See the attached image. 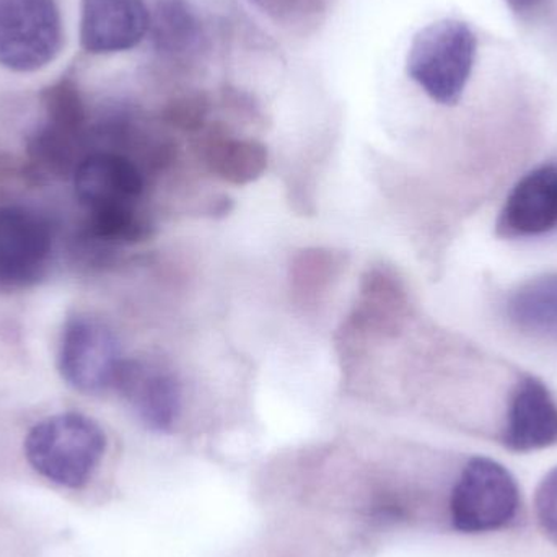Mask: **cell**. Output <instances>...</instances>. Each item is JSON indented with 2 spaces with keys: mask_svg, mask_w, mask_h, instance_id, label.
<instances>
[{
  "mask_svg": "<svg viewBox=\"0 0 557 557\" xmlns=\"http://www.w3.org/2000/svg\"><path fill=\"white\" fill-rule=\"evenodd\" d=\"M478 39L460 20L424 26L409 46L406 71L432 100L454 107L463 97L476 61Z\"/></svg>",
  "mask_w": 557,
  "mask_h": 557,
  "instance_id": "cell-2",
  "label": "cell"
},
{
  "mask_svg": "<svg viewBox=\"0 0 557 557\" xmlns=\"http://www.w3.org/2000/svg\"><path fill=\"white\" fill-rule=\"evenodd\" d=\"M504 441L516 451L540 450L557 444V401L542 380L529 375L517 383Z\"/></svg>",
  "mask_w": 557,
  "mask_h": 557,
  "instance_id": "cell-11",
  "label": "cell"
},
{
  "mask_svg": "<svg viewBox=\"0 0 557 557\" xmlns=\"http://www.w3.org/2000/svg\"><path fill=\"white\" fill-rule=\"evenodd\" d=\"M51 224L25 206L0 208V290L18 292L38 284L51 264Z\"/></svg>",
  "mask_w": 557,
  "mask_h": 557,
  "instance_id": "cell-6",
  "label": "cell"
},
{
  "mask_svg": "<svg viewBox=\"0 0 557 557\" xmlns=\"http://www.w3.org/2000/svg\"><path fill=\"white\" fill-rule=\"evenodd\" d=\"M344 267L343 257L323 248L301 251L292 264L290 281L295 295L305 301H313L324 294L331 281Z\"/></svg>",
  "mask_w": 557,
  "mask_h": 557,
  "instance_id": "cell-16",
  "label": "cell"
},
{
  "mask_svg": "<svg viewBox=\"0 0 557 557\" xmlns=\"http://www.w3.org/2000/svg\"><path fill=\"white\" fill-rule=\"evenodd\" d=\"M539 2L540 0H507L510 9L516 10V12H527V10L533 9Z\"/></svg>",
  "mask_w": 557,
  "mask_h": 557,
  "instance_id": "cell-19",
  "label": "cell"
},
{
  "mask_svg": "<svg viewBox=\"0 0 557 557\" xmlns=\"http://www.w3.org/2000/svg\"><path fill=\"white\" fill-rule=\"evenodd\" d=\"M144 186L139 166L121 153H90L75 166V196L88 219L140 211Z\"/></svg>",
  "mask_w": 557,
  "mask_h": 557,
  "instance_id": "cell-7",
  "label": "cell"
},
{
  "mask_svg": "<svg viewBox=\"0 0 557 557\" xmlns=\"http://www.w3.org/2000/svg\"><path fill=\"white\" fill-rule=\"evenodd\" d=\"M114 388L140 422L156 432H170L182 412V383L175 373L150 359L123 360Z\"/></svg>",
  "mask_w": 557,
  "mask_h": 557,
  "instance_id": "cell-8",
  "label": "cell"
},
{
  "mask_svg": "<svg viewBox=\"0 0 557 557\" xmlns=\"http://www.w3.org/2000/svg\"><path fill=\"white\" fill-rule=\"evenodd\" d=\"M104 450L103 429L78 412H64L38 422L25 441L26 460L33 470L71 490H78L90 481Z\"/></svg>",
  "mask_w": 557,
  "mask_h": 557,
  "instance_id": "cell-1",
  "label": "cell"
},
{
  "mask_svg": "<svg viewBox=\"0 0 557 557\" xmlns=\"http://www.w3.org/2000/svg\"><path fill=\"white\" fill-rule=\"evenodd\" d=\"M149 32L160 52L180 55L198 45L201 23L186 0H159L150 13Z\"/></svg>",
  "mask_w": 557,
  "mask_h": 557,
  "instance_id": "cell-15",
  "label": "cell"
},
{
  "mask_svg": "<svg viewBox=\"0 0 557 557\" xmlns=\"http://www.w3.org/2000/svg\"><path fill=\"white\" fill-rule=\"evenodd\" d=\"M202 157L218 178L237 186L257 182L264 175L270 163L263 144L251 139H235L224 134H212L205 140Z\"/></svg>",
  "mask_w": 557,
  "mask_h": 557,
  "instance_id": "cell-14",
  "label": "cell"
},
{
  "mask_svg": "<svg viewBox=\"0 0 557 557\" xmlns=\"http://www.w3.org/2000/svg\"><path fill=\"white\" fill-rule=\"evenodd\" d=\"M406 305L405 288L395 274L386 270L369 271L354 310V327L379 333L395 331L405 317Z\"/></svg>",
  "mask_w": 557,
  "mask_h": 557,
  "instance_id": "cell-12",
  "label": "cell"
},
{
  "mask_svg": "<svg viewBox=\"0 0 557 557\" xmlns=\"http://www.w3.org/2000/svg\"><path fill=\"white\" fill-rule=\"evenodd\" d=\"M510 323L525 334L557 339V274L523 282L507 298Z\"/></svg>",
  "mask_w": 557,
  "mask_h": 557,
  "instance_id": "cell-13",
  "label": "cell"
},
{
  "mask_svg": "<svg viewBox=\"0 0 557 557\" xmlns=\"http://www.w3.org/2000/svg\"><path fill=\"white\" fill-rule=\"evenodd\" d=\"M535 506L540 525L557 543V467L540 483Z\"/></svg>",
  "mask_w": 557,
  "mask_h": 557,
  "instance_id": "cell-18",
  "label": "cell"
},
{
  "mask_svg": "<svg viewBox=\"0 0 557 557\" xmlns=\"http://www.w3.org/2000/svg\"><path fill=\"white\" fill-rule=\"evenodd\" d=\"M209 113V101L202 95H189L172 101L165 110L166 123L183 131H196L202 126Z\"/></svg>",
  "mask_w": 557,
  "mask_h": 557,
  "instance_id": "cell-17",
  "label": "cell"
},
{
  "mask_svg": "<svg viewBox=\"0 0 557 557\" xmlns=\"http://www.w3.org/2000/svg\"><path fill=\"white\" fill-rule=\"evenodd\" d=\"M519 509V486L507 468L491 458H473L451 494V522L458 532L503 529Z\"/></svg>",
  "mask_w": 557,
  "mask_h": 557,
  "instance_id": "cell-5",
  "label": "cell"
},
{
  "mask_svg": "<svg viewBox=\"0 0 557 557\" xmlns=\"http://www.w3.org/2000/svg\"><path fill=\"white\" fill-rule=\"evenodd\" d=\"M123 360L116 334L100 318L78 313L65 321L58 367L69 386L101 395L114 388Z\"/></svg>",
  "mask_w": 557,
  "mask_h": 557,
  "instance_id": "cell-4",
  "label": "cell"
},
{
  "mask_svg": "<svg viewBox=\"0 0 557 557\" xmlns=\"http://www.w3.org/2000/svg\"><path fill=\"white\" fill-rule=\"evenodd\" d=\"M557 231V163L527 173L507 196L497 219L504 238H533Z\"/></svg>",
  "mask_w": 557,
  "mask_h": 557,
  "instance_id": "cell-10",
  "label": "cell"
},
{
  "mask_svg": "<svg viewBox=\"0 0 557 557\" xmlns=\"http://www.w3.org/2000/svg\"><path fill=\"white\" fill-rule=\"evenodd\" d=\"M150 29V12L144 0H82L78 39L91 55L131 51Z\"/></svg>",
  "mask_w": 557,
  "mask_h": 557,
  "instance_id": "cell-9",
  "label": "cell"
},
{
  "mask_svg": "<svg viewBox=\"0 0 557 557\" xmlns=\"http://www.w3.org/2000/svg\"><path fill=\"white\" fill-rule=\"evenodd\" d=\"M62 46L58 0H0V67L35 74L59 58Z\"/></svg>",
  "mask_w": 557,
  "mask_h": 557,
  "instance_id": "cell-3",
  "label": "cell"
}]
</instances>
